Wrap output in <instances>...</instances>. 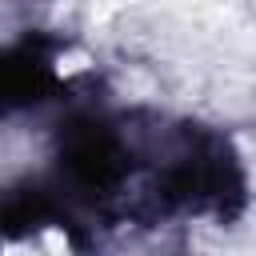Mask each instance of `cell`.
<instances>
[{
  "mask_svg": "<svg viewBox=\"0 0 256 256\" xmlns=\"http://www.w3.org/2000/svg\"><path fill=\"white\" fill-rule=\"evenodd\" d=\"M56 160H60L64 184L88 200H108L112 192H120L132 168V152L124 136L96 120H72L60 132Z\"/></svg>",
  "mask_w": 256,
  "mask_h": 256,
  "instance_id": "cell-1",
  "label": "cell"
},
{
  "mask_svg": "<svg viewBox=\"0 0 256 256\" xmlns=\"http://www.w3.org/2000/svg\"><path fill=\"white\" fill-rule=\"evenodd\" d=\"M56 80V68H52V52L40 44V40H24L8 52L4 60V92L12 104H28V100H40Z\"/></svg>",
  "mask_w": 256,
  "mask_h": 256,
  "instance_id": "cell-2",
  "label": "cell"
}]
</instances>
